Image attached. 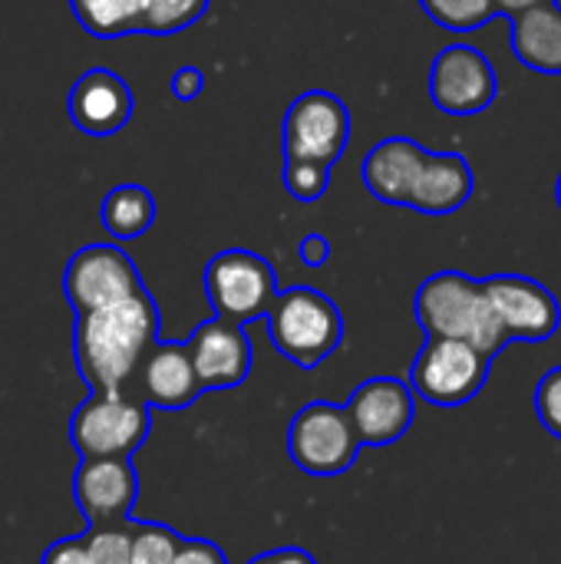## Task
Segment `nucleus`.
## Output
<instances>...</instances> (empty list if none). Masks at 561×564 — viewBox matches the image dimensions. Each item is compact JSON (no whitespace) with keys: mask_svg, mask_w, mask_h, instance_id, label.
I'll return each instance as SVG.
<instances>
[{"mask_svg":"<svg viewBox=\"0 0 561 564\" xmlns=\"http://www.w3.org/2000/svg\"><path fill=\"white\" fill-rule=\"evenodd\" d=\"M139 492L136 469L129 459H83V466L73 476V496L83 516L93 525H116L129 516Z\"/></svg>","mask_w":561,"mask_h":564,"instance_id":"14","label":"nucleus"},{"mask_svg":"<svg viewBox=\"0 0 561 564\" xmlns=\"http://www.w3.org/2000/svg\"><path fill=\"white\" fill-rule=\"evenodd\" d=\"M327 258H331L327 238L324 235H304V241H301V261L308 268H321V264H327Z\"/></svg>","mask_w":561,"mask_h":564,"instance_id":"31","label":"nucleus"},{"mask_svg":"<svg viewBox=\"0 0 561 564\" xmlns=\"http://www.w3.org/2000/svg\"><path fill=\"white\" fill-rule=\"evenodd\" d=\"M139 377H142V397L162 410H185L202 393L185 344L155 340L139 364Z\"/></svg>","mask_w":561,"mask_h":564,"instance_id":"18","label":"nucleus"},{"mask_svg":"<svg viewBox=\"0 0 561 564\" xmlns=\"http://www.w3.org/2000/svg\"><path fill=\"white\" fill-rule=\"evenodd\" d=\"M417 321L427 330V337H450L466 340L476 350H483L489 360L509 344L486 294L483 284L460 271H440L427 278L417 291Z\"/></svg>","mask_w":561,"mask_h":564,"instance_id":"2","label":"nucleus"},{"mask_svg":"<svg viewBox=\"0 0 561 564\" xmlns=\"http://www.w3.org/2000/svg\"><path fill=\"white\" fill-rule=\"evenodd\" d=\"M40 564H93L89 552H86V539H63L56 545L46 549Z\"/></svg>","mask_w":561,"mask_h":564,"instance_id":"29","label":"nucleus"},{"mask_svg":"<svg viewBox=\"0 0 561 564\" xmlns=\"http://www.w3.org/2000/svg\"><path fill=\"white\" fill-rule=\"evenodd\" d=\"M331 182V169L317 165V162H294L284 159V188L298 198V202H314L327 192Z\"/></svg>","mask_w":561,"mask_h":564,"instance_id":"26","label":"nucleus"},{"mask_svg":"<svg viewBox=\"0 0 561 564\" xmlns=\"http://www.w3.org/2000/svg\"><path fill=\"white\" fill-rule=\"evenodd\" d=\"M185 347H188V357H192V367H195L202 390L238 387L251 370L248 334L238 324H228L222 317L198 324Z\"/></svg>","mask_w":561,"mask_h":564,"instance_id":"13","label":"nucleus"},{"mask_svg":"<svg viewBox=\"0 0 561 564\" xmlns=\"http://www.w3.org/2000/svg\"><path fill=\"white\" fill-rule=\"evenodd\" d=\"M69 119L86 135H116L132 116V93L126 79L106 66L83 73L69 89Z\"/></svg>","mask_w":561,"mask_h":564,"instance_id":"15","label":"nucleus"},{"mask_svg":"<svg viewBox=\"0 0 561 564\" xmlns=\"http://www.w3.org/2000/svg\"><path fill=\"white\" fill-rule=\"evenodd\" d=\"M430 96L450 116H476L499 96V79L486 53L470 43H453L430 66Z\"/></svg>","mask_w":561,"mask_h":564,"instance_id":"11","label":"nucleus"},{"mask_svg":"<svg viewBox=\"0 0 561 564\" xmlns=\"http://www.w3.org/2000/svg\"><path fill=\"white\" fill-rule=\"evenodd\" d=\"M149 436V410L139 400H126L122 390L93 393L69 423V440L83 459H112L136 453Z\"/></svg>","mask_w":561,"mask_h":564,"instance_id":"5","label":"nucleus"},{"mask_svg":"<svg viewBox=\"0 0 561 564\" xmlns=\"http://www.w3.org/2000/svg\"><path fill=\"white\" fill-rule=\"evenodd\" d=\"M172 564H228V562H225V555H222V549H218V545L202 542V539H192V542H179Z\"/></svg>","mask_w":561,"mask_h":564,"instance_id":"28","label":"nucleus"},{"mask_svg":"<svg viewBox=\"0 0 561 564\" xmlns=\"http://www.w3.org/2000/svg\"><path fill=\"white\" fill-rule=\"evenodd\" d=\"M265 317H268L271 344L304 370L327 360L344 337V317L337 304L314 288L278 291Z\"/></svg>","mask_w":561,"mask_h":564,"instance_id":"3","label":"nucleus"},{"mask_svg":"<svg viewBox=\"0 0 561 564\" xmlns=\"http://www.w3.org/2000/svg\"><path fill=\"white\" fill-rule=\"evenodd\" d=\"M208 10V0H149L142 13V33H179Z\"/></svg>","mask_w":561,"mask_h":564,"instance_id":"23","label":"nucleus"},{"mask_svg":"<svg viewBox=\"0 0 561 564\" xmlns=\"http://www.w3.org/2000/svg\"><path fill=\"white\" fill-rule=\"evenodd\" d=\"M350 139V112L341 96L311 89L284 112V159L334 165Z\"/></svg>","mask_w":561,"mask_h":564,"instance_id":"7","label":"nucleus"},{"mask_svg":"<svg viewBox=\"0 0 561 564\" xmlns=\"http://www.w3.org/2000/svg\"><path fill=\"white\" fill-rule=\"evenodd\" d=\"M489 364L493 360L466 340L427 337L410 367V387L433 406H463L486 387Z\"/></svg>","mask_w":561,"mask_h":564,"instance_id":"6","label":"nucleus"},{"mask_svg":"<svg viewBox=\"0 0 561 564\" xmlns=\"http://www.w3.org/2000/svg\"><path fill=\"white\" fill-rule=\"evenodd\" d=\"M63 291L76 314L99 311L119 301L142 294V278L132 258L116 245H86L79 248L63 274Z\"/></svg>","mask_w":561,"mask_h":564,"instance_id":"9","label":"nucleus"},{"mask_svg":"<svg viewBox=\"0 0 561 564\" xmlns=\"http://www.w3.org/2000/svg\"><path fill=\"white\" fill-rule=\"evenodd\" d=\"M479 284H483V294H486L506 340L539 344L559 330L561 307L546 284H539L526 274H496Z\"/></svg>","mask_w":561,"mask_h":564,"instance_id":"10","label":"nucleus"},{"mask_svg":"<svg viewBox=\"0 0 561 564\" xmlns=\"http://www.w3.org/2000/svg\"><path fill=\"white\" fill-rule=\"evenodd\" d=\"M205 294L215 317L228 324H248L271 311L278 297V281L271 264L245 248H228L215 254L205 268Z\"/></svg>","mask_w":561,"mask_h":564,"instance_id":"4","label":"nucleus"},{"mask_svg":"<svg viewBox=\"0 0 561 564\" xmlns=\"http://www.w3.org/2000/svg\"><path fill=\"white\" fill-rule=\"evenodd\" d=\"M99 221L119 241L139 238L155 221V198L145 185H116L99 205Z\"/></svg>","mask_w":561,"mask_h":564,"instance_id":"20","label":"nucleus"},{"mask_svg":"<svg viewBox=\"0 0 561 564\" xmlns=\"http://www.w3.org/2000/svg\"><path fill=\"white\" fill-rule=\"evenodd\" d=\"M473 188V169L460 152H427L407 208L423 215H453L470 202Z\"/></svg>","mask_w":561,"mask_h":564,"instance_id":"16","label":"nucleus"},{"mask_svg":"<svg viewBox=\"0 0 561 564\" xmlns=\"http://www.w3.org/2000/svg\"><path fill=\"white\" fill-rule=\"evenodd\" d=\"M344 410L360 446H390L413 423V393L397 377H374L354 390Z\"/></svg>","mask_w":561,"mask_h":564,"instance_id":"12","label":"nucleus"},{"mask_svg":"<svg viewBox=\"0 0 561 564\" xmlns=\"http://www.w3.org/2000/svg\"><path fill=\"white\" fill-rule=\"evenodd\" d=\"M542 3H555V0H496V13H522V10H532V7H542Z\"/></svg>","mask_w":561,"mask_h":564,"instance_id":"33","label":"nucleus"},{"mask_svg":"<svg viewBox=\"0 0 561 564\" xmlns=\"http://www.w3.org/2000/svg\"><path fill=\"white\" fill-rule=\"evenodd\" d=\"M149 0H69L73 17L93 36L112 40L142 30V13Z\"/></svg>","mask_w":561,"mask_h":564,"instance_id":"21","label":"nucleus"},{"mask_svg":"<svg viewBox=\"0 0 561 564\" xmlns=\"http://www.w3.org/2000/svg\"><path fill=\"white\" fill-rule=\"evenodd\" d=\"M155 334L159 314L145 291L129 301L79 314L73 334L79 377L93 387V393L122 390L155 344Z\"/></svg>","mask_w":561,"mask_h":564,"instance_id":"1","label":"nucleus"},{"mask_svg":"<svg viewBox=\"0 0 561 564\" xmlns=\"http://www.w3.org/2000/svg\"><path fill=\"white\" fill-rule=\"evenodd\" d=\"M202 83H205V76H202L198 66H179L175 76H172V96L179 102H188V99H195L202 93Z\"/></svg>","mask_w":561,"mask_h":564,"instance_id":"30","label":"nucleus"},{"mask_svg":"<svg viewBox=\"0 0 561 564\" xmlns=\"http://www.w3.org/2000/svg\"><path fill=\"white\" fill-rule=\"evenodd\" d=\"M179 542L182 539L172 529H162V525H136L129 564H172Z\"/></svg>","mask_w":561,"mask_h":564,"instance_id":"24","label":"nucleus"},{"mask_svg":"<svg viewBox=\"0 0 561 564\" xmlns=\"http://www.w3.org/2000/svg\"><path fill=\"white\" fill-rule=\"evenodd\" d=\"M555 198H559V208H561V175H559V185H555Z\"/></svg>","mask_w":561,"mask_h":564,"instance_id":"34","label":"nucleus"},{"mask_svg":"<svg viewBox=\"0 0 561 564\" xmlns=\"http://www.w3.org/2000/svg\"><path fill=\"white\" fill-rule=\"evenodd\" d=\"M427 17L453 33H473L496 17V0H420Z\"/></svg>","mask_w":561,"mask_h":564,"instance_id":"22","label":"nucleus"},{"mask_svg":"<svg viewBox=\"0 0 561 564\" xmlns=\"http://www.w3.org/2000/svg\"><path fill=\"white\" fill-rule=\"evenodd\" d=\"M536 416L539 423L561 440V367H552L536 387Z\"/></svg>","mask_w":561,"mask_h":564,"instance_id":"27","label":"nucleus"},{"mask_svg":"<svg viewBox=\"0 0 561 564\" xmlns=\"http://www.w3.org/2000/svg\"><path fill=\"white\" fill-rule=\"evenodd\" d=\"M357 433L344 406L308 403L288 430V453L311 476H341L357 459Z\"/></svg>","mask_w":561,"mask_h":564,"instance_id":"8","label":"nucleus"},{"mask_svg":"<svg viewBox=\"0 0 561 564\" xmlns=\"http://www.w3.org/2000/svg\"><path fill=\"white\" fill-rule=\"evenodd\" d=\"M513 53L536 73H561V7L542 3L513 17Z\"/></svg>","mask_w":561,"mask_h":564,"instance_id":"19","label":"nucleus"},{"mask_svg":"<svg viewBox=\"0 0 561 564\" xmlns=\"http://www.w3.org/2000/svg\"><path fill=\"white\" fill-rule=\"evenodd\" d=\"M427 159V149L413 139L393 135L377 142L367 159H364V185L374 198L387 205H403L410 202V192L417 185L420 165Z\"/></svg>","mask_w":561,"mask_h":564,"instance_id":"17","label":"nucleus"},{"mask_svg":"<svg viewBox=\"0 0 561 564\" xmlns=\"http://www.w3.org/2000/svg\"><path fill=\"white\" fill-rule=\"evenodd\" d=\"M248 564H317L308 552L301 549H278V552H268V555H258Z\"/></svg>","mask_w":561,"mask_h":564,"instance_id":"32","label":"nucleus"},{"mask_svg":"<svg viewBox=\"0 0 561 564\" xmlns=\"http://www.w3.org/2000/svg\"><path fill=\"white\" fill-rule=\"evenodd\" d=\"M86 552L93 564H129L132 555V532L116 525H96L86 535Z\"/></svg>","mask_w":561,"mask_h":564,"instance_id":"25","label":"nucleus"}]
</instances>
